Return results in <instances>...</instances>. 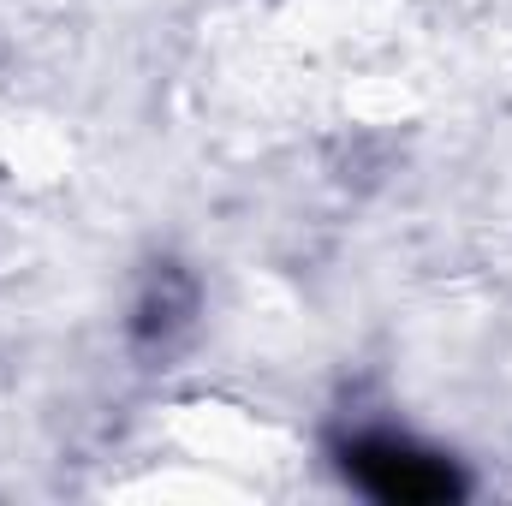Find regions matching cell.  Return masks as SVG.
<instances>
[{
	"mask_svg": "<svg viewBox=\"0 0 512 506\" xmlns=\"http://www.w3.org/2000/svg\"><path fill=\"white\" fill-rule=\"evenodd\" d=\"M334 465L340 477L382 506H453L471 495V477L459 471V459H447L441 447H423L405 429H352L334 441Z\"/></svg>",
	"mask_w": 512,
	"mask_h": 506,
	"instance_id": "obj_1",
	"label": "cell"
}]
</instances>
